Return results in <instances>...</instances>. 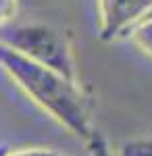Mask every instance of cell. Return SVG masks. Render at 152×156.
<instances>
[{
    "instance_id": "6da1fadb",
    "label": "cell",
    "mask_w": 152,
    "mask_h": 156,
    "mask_svg": "<svg viewBox=\"0 0 152 156\" xmlns=\"http://www.w3.org/2000/svg\"><path fill=\"white\" fill-rule=\"evenodd\" d=\"M0 69L34 104H38L69 133L81 137L83 142H88L96 133L85 96L79 90V81H73L48 67L25 58L23 54L4 44H0Z\"/></svg>"
},
{
    "instance_id": "7a4b0ae2",
    "label": "cell",
    "mask_w": 152,
    "mask_h": 156,
    "mask_svg": "<svg viewBox=\"0 0 152 156\" xmlns=\"http://www.w3.org/2000/svg\"><path fill=\"white\" fill-rule=\"evenodd\" d=\"M0 44L23 54L42 67L60 73L77 81V67L67 36L46 23H21L4 27L0 31Z\"/></svg>"
},
{
    "instance_id": "3957f363",
    "label": "cell",
    "mask_w": 152,
    "mask_h": 156,
    "mask_svg": "<svg viewBox=\"0 0 152 156\" xmlns=\"http://www.w3.org/2000/svg\"><path fill=\"white\" fill-rule=\"evenodd\" d=\"M152 11V0H98V36L113 42L146 19Z\"/></svg>"
},
{
    "instance_id": "277c9868",
    "label": "cell",
    "mask_w": 152,
    "mask_h": 156,
    "mask_svg": "<svg viewBox=\"0 0 152 156\" xmlns=\"http://www.w3.org/2000/svg\"><path fill=\"white\" fill-rule=\"evenodd\" d=\"M129 37L144 54H148L152 58V15L142 19L140 23L129 31Z\"/></svg>"
},
{
    "instance_id": "5b68a950",
    "label": "cell",
    "mask_w": 152,
    "mask_h": 156,
    "mask_svg": "<svg viewBox=\"0 0 152 156\" xmlns=\"http://www.w3.org/2000/svg\"><path fill=\"white\" fill-rule=\"evenodd\" d=\"M117 156H152V140H129L121 144Z\"/></svg>"
},
{
    "instance_id": "8992f818",
    "label": "cell",
    "mask_w": 152,
    "mask_h": 156,
    "mask_svg": "<svg viewBox=\"0 0 152 156\" xmlns=\"http://www.w3.org/2000/svg\"><path fill=\"white\" fill-rule=\"evenodd\" d=\"M88 144V150H90V156H115L113 152H110V146H108V142H106L104 137L100 135V133L96 131L85 142Z\"/></svg>"
},
{
    "instance_id": "52a82bcc",
    "label": "cell",
    "mask_w": 152,
    "mask_h": 156,
    "mask_svg": "<svg viewBox=\"0 0 152 156\" xmlns=\"http://www.w3.org/2000/svg\"><path fill=\"white\" fill-rule=\"evenodd\" d=\"M6 156H59V152L50 148H21V150H9Z\"/></svg>"
},
{
    "instance_id": "ba28073f",
    "label": "cell",
    "mask_w": 152,
    "mask_h": 156,
    "mask_svg": "<svg viewBox=\"0 0 152 156\" xmlns=\"http://www.w3.org/2000/svg\"><path fill=\"white\" fill-rule=\"evenodd\" d=\"M17 11V0H0V23L9 21Z\"/></svg>"
},
{
    "instance_id": "9c48e42d",
    "label": "cell",
    "mask_w": 152,
    "mask_h": 156,
    "mask_svg": "<svg viewBox=\"0 0 152 156\" xmlns=\"http://www.w3.org/2000/svg\"><path fill=\"white\" fill-rule=\"evenodd\" d=\"M6 152H9V146H0V156H6Z\"/></svg>"
},
{
    "instance_id": "30bf717a",
    "label": "cell",
    "mask_w": 152,
    "mask_h": 156,
    "mask_svg": "<svg viewBox=\"0 0 152 156\" xmlns=\"http://www.w3.org/2000/svg\"><path fill=\"white\" fill-rule=\"evenodd\" d=\"M150 15H152V11H150Z\"/></svg>"
},
{
    "instance_id": "8fae6325",
    "label": "cell",
    "mask_w": 152,
    "mask_h": 156,
    "mask_svg": "<svg viewBox=\"0 0 152 156\" xmlns=\"http://www.w3.org/2000/svg\"><path fill=\"white\" fill-rule=\"evenodd\" d=\"M59 156H63V154H59Z\"/></svg>"
}]
</instances>
